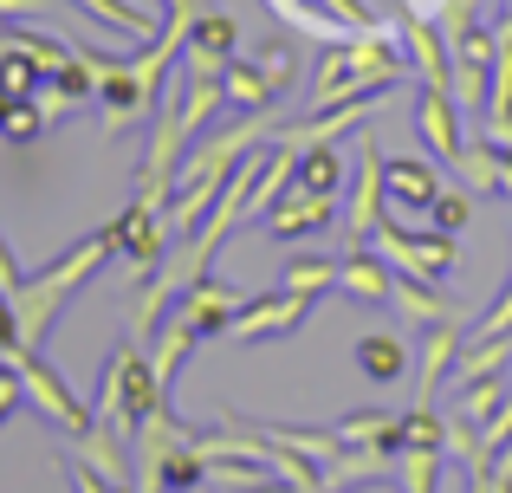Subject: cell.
Returning <instances> with one entry per match:
<instances>
[{
	"label": "cell",
	"instance_id": "29",
	"mask_svg": "<svg viewBox=\"0 0 512 493\" xmlns=\"http://www.w3.org/2000/svg\"><path fill=\"white\" fill-rule=\"evenodd\" d=\"M39 78H46V72H39L20 46H7V39H0V91H7V98H33Z\"/></svg>",
	"mask_w": 512,
	"mask_h": 493
},
{
	"label": "cell",
	"instance_id": "35",
	"mask_svg": "<svg viewBox=\"0 0 512 493\" xmlns=\"http://www.w3.org/2000/svg\"><path fill=\"white\" fill-rule=\"evenodd\" d=\"M20 403H26V383H20V370H13L7 357H0V422H7Z\"/></svg>",
	"mask_w": 512,
	"mask_h": 493
},
{
	"label": "cell",
	"instance_id": "10",
	"mask_svg": "<svg viewBox=\"0 0 512 493\" xmlns=\"http://www.w3.org/2000/svg\"><path fill=\"white\" fill-rule=\"evenodd\" d=\"M383 189L396 215H428V202L441 195V176L428 156H383Z\"/></svg>",
	"mask_w": 512,
	"mask_h": 493
},
{
	"label": "cell",
	"instance_id": "11",
	"mask_svg": "<svg viewBox=\"0 0 512 493\" xmlns=\"http://www.w3.org/2000/svg\"><path fill=\"white\" fill-rule=\"evenodd\" d=\"M240 305H247V292L221 286V279H195V286L182 292V305H175V312L195 325V338H214V331H227L240 318Z\"/></svg>",
	"mask_w": 512,
	"mask_h": 493
},
{
	"label": "cell",
	"instance_id": "31",
	"mask_svg": "<svg viewBox=\"0 0 512 493\" xmlns=\"http://www.w3.org/2000/svg\"><path fill=\"white\" fill-rule=\"evenodd\" d=\"M500 403H506V383H500V377H474V383H461V416L487 422Z\"/></svg>",
	"mask_w": 512,
	"mask_h": 493
},
{
	"label": "cell",
	"instance_id": "16",
	"mask_svg": "<svg viewBox=\"0 0 512 493\" xmlns=\"http://www.w3.org/2000/svg\"><path fill=\"white\" fill-rule=\"evenodd\" d=\"M331 429H338L350 448H389V455H402V416H389V409H350Z\"/></svg>",
	"mask_w": 512,
	"mask_h": 493
},
{
	"label": "cell",
	"instance_id": "3",
	"mask_svg": "<svg viewBox=\"0 0 512 493\" xmlns=\"http://www.w3.org/2000/svg\"><path fill=\"white\" fill-rule=\"evenodd\" d=\"M376 253H383L396 273H415V279H441L454 260H461V247H454V234H441V228H409L402 215H389L383 228H376Z\"/></svg>",
	"mask_w": 512,
	"mask_h": 493
},
{
	"label": "cell",
	"instance_id": "17",
	"mask_svg": "<svg viewBox=\"0 0 512 493\" xmlns=\"http://www.w3.org/2000/svg\"><path fill=\"white\" fill-rule=\"evenodd\" d=\"M357 370H363L370 383L409 377V344H402L396 331H363V338H357Z\"/></svg>",
	"mask_w": 512,
	"mask_h": 493
},
{
	"label": "cell",
	"instance_id": "13",
	"mask_svg": "<svg viewBox=\"0 0 512 493\" xmlns=\"http://www.w3.org/2000/svg\"><path fill=\"white\" fill-rule=\"evenodd\" d=\"M389 305H396L409 325H441V318H461V305L448 299V292H435V279H415V273H396V286H389Z\"/></svg>",
	"mask_w": 512,
	"mask_h": 493
},
{
	"label": "cell",
	"instance_id": "23",
	"mask_svg": "<svg viewBox=\"0 0 512 493\" xmlns=\"http://www.w3.org/2000/svg\"><path fill=\"white\" fill-rule=\"evenodd\" d=\"M78 7H85L91 20H104V26H117V33H130L137 46H143V39H156V26H163V13L130 7V0H78Z\"/></svg>",
	"mask_w": 512,
	"mask_h": 493
},
{
	"label": "cell",
	"instance_id": "36",
	"mask_svg": "<svg viewBox=\"0 0 512 493\" xmlns=\"http://www.w3.org/2000/svg\"><path fill=\"white\" fill-rule=\"evenodd\" d=\"M52 0H0V20H39Z\"/></svg>",
	"mask_w": 512,
	"mask_h": 493
},
{
	"label": "cell",
	"instance_id": "40",
	"mask_svg": "<svg viewBox=\"0 0 512 493\" xmlns=\"http://www.w3.org/2000/svg\"><path fill=\"white\" fill-rule=\"evenodd\" d=\"M493 150H500V143H493ZM500 195L512 202V150H500Z\"/></svg>",
	"mask_w": 512,
	"mask_h": 493
},
{
	"label": "cell",
	"instance_id": "26",
	"mask_svg": "<svg viewBox=\"0 0 512 493\" xmlns=\"http://www.w3.org/2000/svg\"><path fill=\"white\" fill-rule=\"evenodd\" d=\"M454 364H461V383H474V377H500V370L512 364V338H467Z\"/></svg>",
	"mask_w": 512,
	"mask_h": 493
},
{
	"label": "cell",
	"instance_id": "37",
	"mask_svg": "<svg viewBox=\"0 0 512 493\" xmlns=\"http://www.w3.org/2000/svg\"><path fill=\"white\" fill-rule=\"evenodd\" d=\"M20 286H26V279H20V266H13V247L0 241V292H7V299H13V292H20Z\"/></svg>",
	"mask_w": 512,
	"mask_h": 493
},
{
	"label": "cell",
	"instance_id": "8",
	"mask_svg": "<svg viewBox=\"0 0 512 493\" xmlns=\"http://www.w3.org/2000/svg\"><path fill=\"white\" fill-rule=\"evenodd\" d=\"M331 221H338V195H312V189H299V182H292V189L266 208L260 228L273 234V241H312V234L331 228Z\"/></svg>",
	"mask_w": 512,
	"mask_h": 493
},
{
	"label": "cell",
	"instance_id": "12",
	"mask_svg": "<svg viewBox=\"0 0 512 493\" xmlns=\"http://www.w3.org/2000/svg\"><path fill=\"white\" fill-rule=\"evenodd\" d=\"M389 286H396V266L376 247H350L338 260V292H350L357 305H389Z\"/></svg>",
	"mask_w": 512,
	"mask_h": 493
},
{
	"label": "cell",
	"instance_id": "4",
	"mask_svg": "<svg viewBox=\"0 0 512 493\" xmlns=\"http://www.w3.org/2000/svg\"><path fill=\"white\" fill-rule=\"evenodd\" d=\"M7 364L20 370V383H26V403H33V409H39V416H46L59 435H72V442H78L85 429H98V416H91V409L78 403L72 390H65V383H59V370H52L39 351H13Z\"/></svg>",
	"mask_w": 512,
	"mask_h": 493
},
{
	"label": "cell",
	"instance_id": "41",
	"mask_svg": "<svg viewBox=\"0 0 512 493\" xmlns=\"http://www.w3.org/2000/svg\"><path fill=\"white\" fill-rule=\"evenodd\" d=\"M493 26H512V0H500V20H493Z\"/></svg>",
	"mask_w": 512,
	"mask_h": 493
},
{
	"label": "cell",
	"instance_id": "39",
	"mask_svg": "<svg viewBox=\"0 0 512 493\" xmlns=\"http://www.w3.org/2000/svg\"><path fill=\"white\" fill-rule=\"evenodd\" d=\"M65 474H72V493H104V481L85 468V461H65Z\"/></svg>",
	"mask_w": 512,
	"mask_h": 493
},
{
	"label": "cell",
	"instance_id": "14",
	"mask_svg": "<svg viewBox=\"0 0 512 493\" xmlns=\"http://www.w3.org/2000/svg\"><path fill=\"white\" fill-rule=\"evenodd\" d=\"M461 344H467V325H461V318H441V325H428V338H422V370H415V403H428V396H435L441 370L461 357Z\"/></svg>",
	"mask_w": 512,
	"mask_h": 493
},
{
	"label": "cell",
	"instance_id": "20",
	"mask_svg": "<svg viewBox=\"0 0 512 493\" xmlns=\"http://www.w3.org/2000/svg\"><path fill=\"white\" fill-rule=\"evenodd\" d=\"M221 91H227V111H273V85H266V72L253 59H227L221 65Z\"/></svg>",
	"mask_w": 512,
	"mask_h": 493
},
{
	"label": "cell",
	"instance_id": "30",
	"mask_svg": "<svg viewBox=\"0 0 512 493\" xmlns=\"http://www.w3.org/2000/svg\"><path fill=\"white\" fill-rule=\"evenodd\" d=\"M46 124H52V117L39 111L33 98H13L7 117H0V137H7V143H39V130H46Z\"/></svg>",
	"mask_w": 512,
	"mask_h": 493
},
{
	"label": "cell",
	"instance_id": "25",
	"mask_svg": "<svg viewBox=\"0 0 512 493\" xmlns=\"http://www.w3.org/2000/svg\"><path fill=\"white\" fill-rule=\"evenodd\" d=\"M441 442H409L396 455V474H402V493H435V481H441Z\"/></svg>",
	"mask_w": 512,
	"mask_h": 493
},
{
	"label": "cell",
	"instance_id": "32",
	"mask_svg": "<svg viewBox=\"0 0 512 493\" xmlns=\"http://www.w3.org/2000/svg\"><path fill=\"white\" fill-rule=\"evenodd\" d=\"M253 65L266 72V85H273V98H279V91H286L292 78H299V46H286V39H279V46H266Z\"/></svg>",
	"mask_w": 512,
	"mask_h": 493
},
{
	"label": "cell",
	"instance_id": "43",
	"mask_svg": "<svg viewBox=\"0 0 512 493\" xmlns=\"http://www.w3.org/2000/svg\"><path fill=\"white\" fill-rule=\"evenodd\" d=\"M344 493H376V487H344Z\"/></svg>",
	"mask_w": 512,
	"mask_h": 493
},
{
	"label": "cell",
	"instance_id": "2",
	"mask_svg": "<svg viewBox=\"0 0 512 493\" xmlns=\"http://www.w3.org/2000/svg\"><path fill=\"white\" fill-rule=\"evenodd\" d=\"M156 409H169V383L156 377L150 351H143V338L130 344H111L104 351V383H98V429L111 435H137L143 416H156Z\"/></svg>",
	"mask_w": 512,
	"mask_h": 493
},
{
	"label": "cell",
	"instance_id": "1",
	"mask_svg": "<svg viewBox=\"0 0 512 493\" xmlns=\"http://www.w3.org/2000/svg\"><path fill=\"white\" fill-rule=\"evenodd\" d=\"M104 260H117L111 247H104V234H85L65 260H52L46 273H33L20 292H13V318H20V351H46V338H52V325H59V312H65V299H72L78 286H85L91 273H98Z\"/></svg>",
	"mask_w": 512,
	"mask_h": 493
},
{
	"label": "cell",
	"instance_id": "38",
	"mask_svg": "<svg viewBox=\"0 0 512 493\" xmlns=\"http://www.w3.org/2000/svg\"><path fill=\"white\" fill-rule=\"evenodd\" d=\"M467 493H512V481H500L493 468H474L467 474Z\"/></svg>",
	"mask_w": 512,
	"mask_h": 493
},
{
	"label": "cell",
	"instance_id": "15",
	"mask_svg": "<svg viewBox=\"0 0 512 493\" xmlns=\"http://www.w3.org/2000/svg\"><path fill=\"white\" fill-rule=\"evenodd\" d=\"M247 422H253V416H247ZM253 429H260V435H266L273 448H286V455L312 461L318 474H325L331 461L344 455V435H338V429H279V422H253Z\"/></svg>",
	"mask_w": 512,
	"mask_h": 493
},
{
	"label": "cell",
	"instance_id": "34",
	"mask_svg": "<svg viewBox=\"0 0 512 493\" xmlns=\"http://www.w3.org/2000/svg\"><path fill=\"white\" fill-rule=\"evenodd\" d=\"M467 338H512V279H506V292L487 305V318H474L467 325Z\"/></svg>",
	"mask_w": 512,
	"mask_h": 493
},
{
	"label": "cell",
	"instance_id": "18",
	"mask_svg": "<svg viewBox=\"0 0 512 493\" xmlns=\"http://www.w3.org/2000/svg\"><path fill=\"white\" fill-rule=\"evenodd\" d=\"M195 325H188V318L182 312H169L163 318V325H156L150 331V364H156V377H163V383H175V377H182V364H188V351H195Z\"/></svg>",
	"mask_w": 512,
	"mask_h": 493
},
{
	"label": "cell",
	"instance_id": "9",
	"mask_svg": "<svg viewBox=\"0 0 512 493\" xmlns=\"http://www.w3.org/2000/svg\"><path fill=\"white\" fill-rule=\"evenodd\" d=\"M415 137H422V150L435 156V163H461V104L448 98V91L422 85L415 91Z\"/></svg>",
	"mask_w": 512,
	"mask_h": 493
},
{
	"label": "cell",
	"instance_id": "22",
	"mask_svg": "<svg viewBox=\"0 0 512 493\" xmlns=\"http://www.w3.org/2000/svg\"><path fill=\"white\" fill-rule=\"evenodd\" d=\"M299 189H312V195H338L344 189V150L338 143H312V150H299Z\"/></svg>",
	"mask_w": 512,
	"mask_h": 493
},
{
	"label": "cell",
	"instance_id": "21",
	"mask_svg": "<svg viewBox=\"0 0 512 493\" xmlns=\"http://www.w3.org/2000/svg\"><path fill=\"white\" fill-rule=\"evenodd\" d=\"M279 286L299 292V299H325V292H338V260H331V253H292Z\"/></svg>",
	"mask_w": 512,
	"mask_h": 493
},
{
	"label": "cell",
	"instance_id": "33",
	"mask_svg": "<svg viewBox=\"0 0 512 493\" xmlns=\"http://www.w3.org/2000/svg\"><path fill=\"white\" fill-rule=\"evenodd\" d=\"M422 221H428V228H441V234H461L467 221H474V202H467V195H435Z\"/></svg>",
	"mask_w": 512,
	"mask_h": 493
},
{
	"label": "cell",
	"instance_id": "24",
	"mask_svg": "<svg viewBox=\"0 0 512 493\" xmlns=\"http://www.w3.org/2000/svg\"><path fill=\"white\" fill-rule=\"evenodd\" d=\"M188 52H208V59H234V52H240V26H234V13L201 7V13H195V33H188Z\"/></svg>",
	"mask_w": 512,
	"mask_h": 493
},
{
	"label": "cell",
	"instance_id": "42",
	"mask_svg": "<svg viewBox=\"0 0 512 493\" xmlns=\"http://www.w3.org/2000/svg\"><path fill=\"white\" fill-rule=\"evenodd\" d=\"M253 493H305V487H253Z\"/></svg>",
	"mask_w": 512,
	"mask_h": 493
},
{
	"label": "cell",
	"instance_id": "28",
	"mask_svg": "<svg viewBox=\"0 0 512 493\" xmlns=\"http://www.w3.org/2000/svg\"><path fill=\"white\" fill-rule=\"evenodd\" d=\"M454 169L467 176V189H474V195H500V150H493L487 137H480L474 150H461V163H454Z\"/></svg>",
	"mask_w": 512,
	"mask_h": 493
},
{
	"label": "cell",
	"instance_id": "5",
	"mask_svg": "<svg viewBox=\"0 0 512 493\" xmlns=\"http://www.w3.org/2000/svg\"><path fill=\"white\" fill-rule=\"evenodd\" d=\"M91 65H98V111H104V130H130V124H143V117L156 111V98L137 85V72H130V59H104V52H91V46H78Z\"/></svg>",
	"mask_w": 512,
	"mask_h": 493
},
{
	"label": "cell",
	"instance_id": "7",
	"mask_svg": "<svg viewBox=\"0 0 512 493\" xmlns=\"http://www.w3.org/2000/svg\"><path fill=\"white\" fill-rule=\"evenodd\" d=\"M389 221V189H383V156H376V143L363 137L357 143V202H350V215H344V234H350V247H370L376 241V228Z\"/></svg>",
	"mask_w": 512,
	"mask_h": 493
},
{
	"label": "cell",
	"instance_id": "6",
	"mask_svg": "<svg viewBox=\"0 0 512 493\" xmlns=\"http://www.w3.org/2000/svg\"><path fill=\"white\" fill-rule=\"evenodd\" d=\"M312 305L318 299H299V292H253L247 305H240V318L227 325V338H240V344H260V338H292V331L312 318Z\"/></svg>",
	"mask_w": 512,
	"mask_h": 493
},
{
	"label": "cell",
	"instance_id": "19",
	"mask_svg": "<svg viewBox=\"0 0 512 493\" xmlns=\"http://www.w3.org/2000/svg\"><path fill=\"white\" fill-rule=\"evenodd\" d=\"M72 461H85L91 474H98V481H130V455H124V435H111V429H85L72 442Z\"/></svg>",
	"mask_w": 512,
	"mask_h": 493
},
{
	"label": "cell",
	"instance_id": "27",
	"mask_svg": "<svg viewBox=\"0 0 512 493\" xmlns=\"http://www.w3.org/2000/svg\"><path fill=\"white\" fill-rule=\"evenodd\" d=\"M500 33V26H493ZM487 124H512V39L500 33V52H493V85H487Z\"/></svg>",
	"mask_w": 512,
	"mask_h": 493
}]
</instances>
